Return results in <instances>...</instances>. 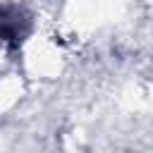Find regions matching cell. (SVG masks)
Segmentation results:
<instances>
[{"instance_id": "6da1fadb", "label": "cell", "mask_w": 153, "mask_h": 153, "mask_svg": "<svg viewBox=\"0 0 153 153\" xmlns=\"http://www.w3.org/2000/svg\"><path fill=\"white\" fill-rule=\"evenodd\" d=\"M29 33V17L12 5H0V41L7 45H19Z\"/></svg>"}]
</instances>
